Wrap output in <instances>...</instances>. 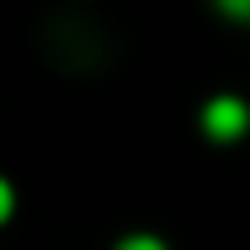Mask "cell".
<instances>
[{
    "mask_svg": "<svg viewBox=\"0 0 250 250\" xmlns=\"http://www.w3.org/2000/svg\"><path fill=\"white\" fill-rule=\"evenodd\" d=\"M9 208H14V195H9V186H5V181H0V223H5V218H9Z\"/></svg>",
    "mask_w": 250,
    "mask_h": 250,
    "instance_id": "4",
    "label": "cell"
},
{
    "mask_svg": "<svg viewBox=\"0 0 250 250\" xmlns=\"http://www.w3.org/2000/svg\"><path fill=\"white\" fill-rule=\"evenodd\" d=\"M246 125H250V111H246V102H236V98H213L208 111H204V130L213 134V139H223V144L241 139Z\"/></svg>",
    "mask_w": 250,
    "mask_h": 250,
    "instance_id": "1",
    "label": "cell"
},
{
    "mask_svg": "<svg viewBox=\"0 0 250 250\" xmlns=\"http://www.w3.org/2000/svg\"><path fill=\"white\" fill-rule=\"evenodd\" d=\"M218 5H223L232 19H250V0H218Z\"/></svg>",
    "mask_w": 250,
    "mask_h": 250,
    "instance_id": "3",
    "label": "cell"
},
{
    "mask_svg": "<svg viewBox=\"0 0 250 250\" xmlns=\"http://www.w3.org/2000/svg\"><path fill=\"white\" fill-rule=\"evenodd\" d=\"M121 250H167V246H162L158 236H130V241H125Z\"/></svg>",
    "mask_w": 250,
    "mask_h": 250,
    "instance_id": "2",
    "label": "cell"
}]
</instances>
